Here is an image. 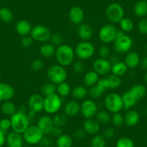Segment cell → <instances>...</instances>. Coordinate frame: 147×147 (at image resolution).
I'll return each instance as SVG.
<instances>
[{
    "instance_id": "cell-1",
    "label": "cell",
    "mask_w": 147,
    "mask_h": 147,
    "mask_svg": "<svg viewBox=\"0 0 147 147\" xmlns=\"http://www.w3.org/2000/svg\"><path fill=\"white\" fill-rule=\"evenodd\" d=\"M74 49L69 45L63 44L56 48L55 57L58 63L62 66H69L73 63L75 58Z\"/></svg>"
},
{
    "instance_id": "cell-2",
    "label": "cell",
    "mask_w": 147,
    "mask_h": 147,
    "mask_svg": "<svg viewBox=\"0 0 147 147\" xmlns=\"http://www.w3.org/2000/svg\"><path fill=\"white\" fill-rule=\"evenodd\" d=\"M11 128L12 131L22 134L29 127L30 120L28 118L26 111L23 110H18V112L10 117Z\"/></svg>"
},
{
    "instance_id": "cell-3",
    "label": "cell",
    "mask_w": 147,
    "mask_h": 147,
    "mask_svg": "<svg viewBox=\"0 0 147 147\" xmlns=\"http://www.w3.org/2000/svg\"><path fill=\"white\" fill-rule=\"evenodd\" d=\"M68 77L66 69L60 64H54L50 66L47 71V77L49 82L55 84L66 82Z\"/></svg>"
},
{
    "instance_id": "cell-4",
    "label": "cell",
    "mask_w": 147,
    "mask_h": 147,
    "mask_svg": "<svg viewBox=\"0 0 147 147\" xmlns=\"http://www.w3.org/2000/svg\"><path fill=\"white\" fill-rule=\"evenodd\" d=\"M104 105L109 113L113 114L120 113L123 109L122 96L115 92L110 93L105 98Z\"/></svg>"
},
{
    "instance_id": "cell-5",
    "label": "cell",
    "mask_w": 147,
    "mask_h": 147,
    "mask_svg": "<svg viewBox=\"0 0 147 147\" xmlns=\"http://www.w3.org/2000/svg\"><path fill=\"white\" fill-rule=\"evenodd\" d=\"M75 55L80 60H88L94 56L95 53L94 46L88 40H82L77 43L74 49Z\"/></svg>"
},
{
    "instance_id": "cell-6",
    "label": "cell",
    "mask_w": 147,
    "mask_h": 147,
    "mask_svg": "<svg viewBox=\"0 0 147 147\" xmlns=\"http://www.w3.org/2000/svg\"><path fill=\"white\" fill-rule=\"evenodd\" d=\"M22 137L25 142L30 145H35L40 144L42 138L44 137V134L38 125H31L22 134Z\"/></svg>"
},
{
    "instance_id": "cell-7",
    "label": "cell",
    "mask_w": 147,
    "mask_h": 147,
    "mask_svg": "<svg viewBox=\"0 0 147 147\" xmlns=\"http://www.w3.org/2000/svg\"><path fill=\"white\" fill-rule=\"evenodd\" d=\"M118 29L113 23L105 24L101 27L98 32V37L103 44H109L115 41Z\"/></svg>"
},
{
    "instance_id": "cell-8",
    "label": "cell",
    "mask_w": 147,
    "mask_h": 147,
    "mask_svg": "<svg viewBox=\"0 0 147 147\" xmlns=\"http://www.w3.org/2000/svg\"><path fill=\"white\" fill-rule=\"evenodd\" d=\"M44 110L48 114H56L62 106V99L59 94H53L44 97Z\"/></svg>"
},
{
    "instance_id": "cell-9",
    "label": "cell",
    "mask_w": 147,
    "mask_h": 147,
    "mask_svg": "<svg viewBox=\"0 0 147 147\" xmlns=\"http://www.w3.org/2000/svg\"><path fill=\"white\" fill-rule=\"evenodd\" d=\"M51 35L52 33L50 29L43 25H35L32 27L30 32V36L34 41L40 42L42 43L50 41Z\"/></svg>"
},
{
    "instance_id": "cell-10",
    "label": "cell",
    "mask_w": 147,
    "mask_h": 147,
    "mask_svg": "<svg viewBox=\"0 0 147 147\" xmlns=\"http://www.w3.org/2000/svg\"><path fill=\"white\" fill-rule=\"evenodd\" d=\"M106 18L111 23H119L124 18L125 12L123 7L118 3H112L108 5L105 11Z\"/></svg>"
},
{
    "instance_id": "cell-11",
    "label": "cell",
    "mask_w": 147,
    "mask_h": 147,
    "mask_svg": "<svg viewBox=\"0 0 147 147\" xmlns=\"http://www.w3.org/2000/svg\"><path fill=\"white\" fill-rule=\"evenodd\" d=\"M113 43L114 50L118 54L128 53L133 46L132 38L126 34H124L123 36L115 39Z\"/></svg>"
},
{
    "instance_id": "cell-12",
    "label": "cell",
    "mask_w": 147,
    "mask_h": 147,
    "mask_svg": "<svg viewBox=\"0 0 147 147\" xmlns=\"http://www.w3.org/2000/svg\"><path fill=\"white\" fill-rule=\"evenodd\" d=\"M97 112V105L92 99H87L82 102L80 113L85 119L94 118Z\"/></svg>"
},
{
    "instance_id": "cell-13",
    "label": "cell",
    "mask_w": 147,
    "mask_h": 147,
    "mask_svg": "<svg viewBox=\"0 0 147 147\" xmlns=\"http://www.w3.org/2000/svg\"><path fill=\"white\" fill-rule=\"evenodd\" d=\"M93 70L98 74L99 76H105L108 75L109 74L111 73V68L112 64L109 61L108 59H102L98 58L94 61L92 64Z\"/></svg>"
},
{
    "instance_id": "cell-14",
    "label": "cell",
    "mask_w": 147,
    "mask_h": 147,
    "mask_svg": "<svg viewBox=\"0 0 147 147\" xmlns=\"http://www.w3.org/2000/svg\"><path fill=\"white\" fill-rule=\"evenodd\" d=\"M44 98L42 94L35 93L30 96L28 105L30 110H32L35 113H40L44 109Z\"/></svg>"
},
{
    "instance_id": "cell-15",
    "label": "cell",
    "mask_w": 147,
    "mask_h": 147,
    "mask_svg": "<svg viewBox=\"0 0 147 147\" xmlns=\"http://www.w3.org/2000/svg\"><path fill=\"white\" fill-rule=\"evenodd\" d=\"M37 125L41 130L44 135L50 134L54 126L53 118L48 115H42L37 122Z\"/></svg>"
},
{
    "instance_id": "cell-16",
    "label": "cell",
    "mask_w": 147,
    "mask_h": 147,
    "mask_svg": "<svg viewBox=\"0 0 147 147\" xmlns=\"http://www.w3.org/2000/svg\"><path fill=\"white\" fill-rule=\"evenodd\" d=\"M69 18L70 22L74 25H79L83 23L84 20V10L78 6L73 7L69 10Z\"/></svg>"
},
{
    "instance_id": "cell-17",
    "label": "cell",
    "mask_w": 147,
    "mask_h": 147,
    "mask_svg": "<svg viewBox=\"0 0 147 147\" xmlns=\"http://www.w3.org/2000/svg\"><path fill=\"white\" fill-rule=\"evenodd\" d=\"M15 94L12 85L5 82H0V102L11 100Z\"/></svg>"
},
{
    "instance_id": "cell-18",
    "label": "cell",
    "mask_w": 147,
    "mask_h": 147,
    "mask_svg": "<svg viewBox=\"0 0 147 147\" xmlns=\"http://www.w3.org/2000/svg\"><path fill=\"white\" fill-rule=\"evenodd\" d=\"M77 36L82 40L88 41L92 38L94 31H93L92 28L89 24L82 23L77 25Z\"/></svg>"
},
{
    "instance_id": "cell-19",
    "label": "cell",
    "mask_w": 147,
    "mask_h": 147,
    "mask_svg": "<svg viewBox=\"0 0 147 147\" xmlns=\"http://www.w3.org/2000/svg\"><path fill=\"white\" fill-rule=\"evenodd\" d=\"M6 142L8 147H23L24 139L22 134L11 131L6 136Z\"/></svg>"
},
{
    "instance_id": "cell-20",
    "label": "cell",
    "mask_w": 147,
    "mask_h": 147,
    "mask_svg": "<svg viewBox=\"0 0 147 147\" xmlns=\"http://www.w3.org/2000/svg\"><path fill=\"white\" fill-rule=\"evenodd\" d=\"M82 128L84 130L86 134L94 136L100 131V124L94 118H88L84 120L83 122Z\"/></svg>"
},
{
    "instance_id": "cell-21",
    "label": "cell",
    "mask_w": 147,
    "mask_h": 147,
    "mask_svg": "<svg viewBox=\"0 0 147 147\" xmlns=\"http://www.w3.org/2000/svg\"><path fill=\"white\" fill-rule=\"evenodd\" d=\"M81 105L76 100L69 101L64 106L63 113L68 117H75L80 113Z\"/></svg>"
},
{
    "instance_id": "cell-22",
    "label": "cell",
    "mask_w": 147,
    "mask_h": 147,
    "mask_svg": "<svg viewBox=\"0 0 147 147\" xmlns=\"http://www.w3.org/2000/svg\"><path fill=\"white\" fill-rule=\"evenodd\" d=\"M123 62L125 63L128 69H135L140 65L141 58L139 54L136 52L129 51L125 55Z\"/></svg>"
},
{
    "instance_id": "cell-23",
    "label": "cell",
    "mask_w": 147,
    "mask_h": 147,
    "mask_svg": "<svg viewBox=\"0 0 147 147\" xmlns=\"http://www.w3.org/2000/svg\"><path fill=\"white\" fill-rule=\"evenodd\" d=\"M32 28L31 24L26 20H20L15 25V30L17 33L22 37L30 35Z\"/></svg>"
},
{
    "instance_id": "cell-24",
    "label": "cell",
    "mask_w": 147,
    "mask_h": 147,
    "mask_svg": "<svg viewBox=\"0 0 147 147\" xmlns=\"http://www.w3.org/2000/svg\"><path fill=\"white\" fill-rule=\"evenodd\" d=\"M140 121V115L136 110H128L124 115V123L128 127L136 125Z\"/></svg>"
},
{
    "instance_id": "cell-25",
    "label": "cell",
    "mask_w": 147,
    "mask_h": 147,
    "mask_svg": "<svg viewBox=\"0 0 147 147\" xmlns=\"http://www.w3.org/2000/svg\"><path fill=\"white\" fill-rule=\"evenodd\" d=\"M103 79L105 80L107 90H116L121 87L122 83L121 77L113 74H109L108 75L105 76Z\"/></svg>"
},
{
    "instance_id": "cell-26",
    "label": "cell",
    "mask_w": 147,
    "mask_h": 147,
    "mask_svg": "<svg viewBox=\"0 0 147 147\" xmlns=\"http://www.w3.org/2000/svg\"><path fill=\"white\" fill-rule=\"evenodd\" d=\"M100 80V76L94 70L89 71L84 74L83 82L85 87H91L95 85Z\"/></svg>"
},
{
    "instance_id": "cell-27",
    "label": "cell",
    "mask_w": 147,
    "mask_h": 147,
    "mask_svg": "<svg viewBox=\"0 0 147 147\" xmlns=\"http://www.w3.org/2000/svg\"><path fill=\"white\" fill-rule=\"evenodd\" d=\"M56 51V48L50 42H47V43H43L40 46L39 51L43 57L46 58V59H50L55 56Z\"/></svg>"
},
{
    "instance_id": "cell-28",
    "label": "cell",
    "mask_w": 147,
    "mask_h": 147,
    "mask_svg": "<svg viewBox=\"0 0 147 147\" xmlns=\"http://www.w3.org/2000/svg\"><path fill=\"white\" fill-rule=\"evenodd\" d=\"M121 96H122L123 102V109L125 110H130L131 107L136 105V104L138 102V100L133 95L130 90L125 92Z\"/></svg>"
},
{
    "instance_id": "cell-29",
    "label": "cell",
    "mask_w": 147,
    "mask_h": 147,
    "mask_svg": "<svg viewBox=\"0 0 147 147\" xmlns=\"http://www.w3.org/2000/svg\"><path fill=\"white\" fill-rule=\"evenodd\" d=\"M134 12L138 18H144L147 15V1L139 0L135 4L134 7Z\"/></svg>"
},
{
    "instance_id": "cell-30",
    "label": "cell",
    "mask_w": 147,
    "mask_h": 147,
    "mask_svg": "<svg viewBox=\"0 0 147 147\" xmlns=\"http://www.w3.org/2000/svg\"><path fill=\"white\" fill-rule=\"evenodd\" d=\"M71 94L75 100H84L88 95V90L85 86L77 85L72 89Z\"/></svg>"
},
{
    "instance_id": "cell-31",
    "label": "cell",
    "mask_w": 147,
    "mask_h": 147,
    "mask_svg": "<svg viewBox=\"0 0 147 147\" xmlns=\"http://www.w3.org/2000/svg\"><path fill=\"white\" fill-rule=\"evenodd\" d=\"M1 110L7 116L12 117L14 114L18 112V107L15 105V104L10 100L9 101H5L1 104Z\"/></svg>"
},
{
    "instance_id": "cell-32",
    "label": "cell",
    "mask_w": 147,
    "mask_h": 147,
    "mask_svg": "<svg viewBox=\"0 0 147 147\" xmlns=\"http://www.w3.org/2000/svg\"><path fill=\"white\" fill-rule=\"evenodd\" d=\"M128 67L125 65V63L123 61L117 62V63H114L112 65V68H111V74H115V75L118 76V77H121L122 76L125 75V74L128 71Z\"/></svg>"
},
{
    "instance_id": "cell-33",
    "label": "cell",
    "mask_w": 147,
    "mask_h": 147,
    "mask_svg": "<svg viewBox=\"0 0 147 147\" xmlns=\"http://www.w3.org/2000/svg\"><path fill=\"white\" fill-rule=\"evenodd\" d=\"M130 92L138 101L145 97L146 94V89L145 86L142 85V84H136L131 87Z\"/></svg>"
},
{
    "instance_id": "cell-34",
    "label": "cell",
    "mask_w": 147,
    "mask_h": 147,
    "mask_svg": "<svg viewBox=\"0 0 147 147\" xmlns=\"http://www.w3.org/2000/svg\"><path fill=\"white\" fill-rule=\"evenodd\" d=\"M71 88L69 84L64 82L56 85V94H59L61 97H66L71 94Z\"/></svg>"
},
{
    "instance_id": "cell-35",
    "label": "cell",
    "mask_w": 147,
    "mask_h": 147,
    "mask_svg": "<svg viewBox=\"0 0 147 147\" xmlns=\"http://www.w3.org/2000/svg\"><path fill=\"white\" fill-rule=\"evenodd\" d=\"M56 146L57 147H72L73 146V140L71 137L66 134H61L56 140Z\"/></svg>"
},
{
    "instance_id": "cell-36",
    "label": "cell",
    "mask_w": 147,
    "mask_h": 147,
    "mask_svg": "<svg viewBox=\"0 0 147 147\" xmlns=\"http://www.w3.org/2000/svg\"><path fill=\"white\" fill-rule=\"evenodd\" d=\"M40 91H41V94L43 97H46V96L56 94V84H53V83L51 82H48L44 83L41 86Z\"/></svg>"
},
{
    "instance_id": "cell-37",
    "label": "cell",
    "mask_w": 147,
    "mask_h": 147,
    "mask_svg": "<svg viewBox=\"0 0 147 147\" xmlns=\"http://www.w3.org/2000/svg\"><path fill=\"white\" fill-rule=\"evenodd\" d=\"M120 28L124 32H129L131 30H133L134 28V21L129 18H125L124 17L121 22H119Z\"/></svg>"
},
{
    "instance_id": "cell-38",
    "label": "cell",
    "mask_w": 147,
    "mask_h": 147,
    "mask_svg": "<svg viewBox=\"0 0 147 147\" xmlns=\"http://www.w3.org/2000/svg\"><path fill=\"white\" fill-rule=\"evenodd\" d=\"M96 120L100 123V124H103V125H106V124L109 123L111 120V116L110 115V113L107 110H100L98 111L97 113L96 114Z\"/></svg>"
},
{
    "instance_id": "cell-39",
    "label": "cell",
    "mask_w": 147,
    "mask_h": 147,
    "mask_svg": "<svg viewBox=\"0 0 147 147\" xmlns=\"http://www.w3.org/2000/svg\"><path fill=\"white\" fill-rule=\"evenodd\" d=\"M54 125L62 128L65 126L69 122V117L63 113H56L53 118Z\"/></svg>"
},
{
    "instance_id": "cell-40",
    "label": "cell",
    "mask_w": 147,
    "mask_h": 147,
    "mask_svg": "<svg viewBox=\"0 0 147 147\" xmlns=\"http://www.w3.org/2000/svg\"><path fill=\"white\" fill-rule=\"evenodd\" d=\"M0 20L5 23H9L13 20V13L7 7L0 8Z\"/></svg>"
},
{
    "instance_id": "cell-41",
    "label": "cell",
    "mask_w": 147,
    "mask_h": 147,
    "mask_svg": "<svg viewBox=\"0 0 147 147\" xmlns=\"http://www.w3.org/2000/svg\"><path fill=\"white\" fill-rule=\"evenodd\" d=\"M90 147H106V139L102 135L96 134L90 141Z\"/></svg>"
},
{
    "instance_id": "cell-42",
    "label": "cell",
    "mask_w": 147,
    "mask_h": 147,
    "mask_svg": "<svg viewBox=\"0 0 147 147\" xmlns=\"http://www.w3.org/2000/svg\"><path fill=\"white\" fill-rule=\"evenodd\" d=\"M105 92L97 85L92 86L91 87H89L88 90V95L91 97V99H98L101 97Z\"/></svg>"
},
{
    "instance_id": "cell-43",
    "label": "cell",
    "mask_w": 147,
    "mask_h": 147,
    "mask_svg": "<svg viewBox=\"0 0 147 147\" xmlns=\"http://www.w3.org/2000/svg\"><path fill=\"white\" fill-rule=\"evenodd\" d=\"M110 123L114 127H121L124 123V116L121 113H115L111 116Z\"/></svg>"
},
{
    "instance_id": "cell-44",
    "label": "cell",
    "mask_w": 147,
    "mask_h": 147,
    "mask_svg": "<svg viewBox=\"0 0 147 147\" xmlns=\"http://www.w3.org/2000/svg\"><path fill=\"white\" fill-rule=\"evenodd\" d=\"M115 147H134V143L131 138L123 136L117 141Z\"/></svg>"
},
{
    "instance_id": "cell-45",
    "label": "cell",
    "mask_w": 147,
    "mask_h": 147,
    "mask_svg": "<svg viewBox=\"0 0 147 147\" xmlns=\"http://www.w3.org/2000/svg\"><path fill=\"white\" fill-rule=\"evenodd\" d=\"M50 43H52L56 48L59 47L63 44V37L61 34L56 32L51 35L50 39Z\"/></svg>"
},
{
    "instance_id": "cell-46",
    "label": "cell",
    "mask_w": 147,
    "mask_h": 147,
    "mask_svg": "<svg viewBox=\"0 0 147 147\" xmlns=\"http://www.w3.org/2000/svg\"><path fill=\"white\" fill-rule=\"evenodd\" d=\"M72 70L75 74H80L84 72V69H85V65L83 62L82 60H77L76 61H74L72 63Z\"/></svg>"
},
{
    "instance_id": "cell-47",
    "label": "cell",
    "mask_w": 147,
    "mask_h": 147,
    "mask_svg": "<svg viewBox=\"0 0 147 147\" xmlns=\"http://www.w3.org/2000/svg\"><path fill=\"white\" fill-rule=\"evenodd\" d=\"M43 67H44V63L41 59H34L30 63V69L33 71H40L43 69Z\"/></svg>"
},
{
    "instance_id": "cell-48",
    "label": "cell",
    "mask_w": 147,
    "mask_h": 147,
    "mask_svg": "<svg viewBox=\"0 0 147 147\" xmlns=\"http://www.w3.org/2000/svg\"><path fill=\"white\" fill-rule=\"evenodd\" d=\"M98 55L102 59H108L110 56V48L106 44L102 45L98 50Z\"/></svg>"
},
{
    "instance_id": "cell-49",
    "label": "cell",
    "mask_w": 147,
    "mask_h": 147,
    "mask_svg": "<svg viewBox=\"0 0 147 147\" xmlns=\"http://www.w3.org/2000/svg\"><path fill=\"white\" fill-rule=\"evenodd\" d=\"M34 40L32 39V37L30 36V35H25V36H22V38H21L20 43L21 46L24 48H29L33 43Z\"/></svg>"
},
{
    "instance_id": "cell-50",
    "label": "cell",
    "mask_w": 147,
    "mask_h": 147,
    "mask_svg": "<svg viewBox=\"0 0 147 147\" xmlns=\"http://www.w3.org/2000/svg\"><path fill=\"white\" fill-rule=\"evenodd\" d=\"M138 30L143 35H147V18H144L138 24Z\"/></svg>"
},
{
    "instance_id": "cell-51",
    "label": "cell",
    "mask_w": 147,
    "mask_h": 147,
    "mask_svg": "<svg viewBox=\"0 0 147 147\" xmlns=\"http://www.w3.org/2000/svg\"><path fill=\"white\" fill-rule=\"evenodd\" d=\"M11 128V121L9 118H3L0 120V129L7 132L8 130Z\"/></svg>"
},
{
    "instance_id": "cell-52",
    "label": "cell",
    "mask_w": 147,
    "mask_h": 147,
    "mask_svg": "<svg viewBox=\"0 0 147 147\" xmlns=\"http://www.w3.org/2000/svg\"><path fill=\"white\" fill-rule=\"evenodd\" d=\"M86 136V132L82 128H77L75 131L73 132V136L74 138L77 140H82Z\"/></svg>"
},
{
    "instance_id": "cell-53",
    "label": "cell",
    "mask_w": 147,
    "mask_h": 147,
    "mask_svg": "<svg viewBox=\"0 0 147 147\" xmlns=\"http://www.w3.org/2000/svg\"><path fill=\"white\" fill-rule=\"evenodd\" d=\"M115 135V131L112 127H108L105 128L103 133V136L105 138V139H111L113 138Z\"/></svg>"
},
{
    "instance_id": "cell-54",
    "label": "cell",
    "mask_w": 147,
    "mask_h": 147,
    "mask_svg": "<svg viewBox=\"0 0 147 147\" xmlns=\"http://www.w3.org/2000/svg\"><path fill=\"white\" fill-rule=\"evenodd\" d=\"M39 144L43 147H51L53 146V141L50 138L43 137Z\"/></svg>"
},
{
    "instance_id": "cell-55",
    "label": "cell",
    "mask_w": 147,
    "mask_h": 147,
    "mask_svg": "<svg viewBox=\"0 0 147 147\" xmlns=\"http://www.w3.org/2000/svg\"><path fill=\"white\" fill-rule=\"evenodd\" d=\"M50 134H51L53 136L57 137L58 138V137L60 136L61 134H62L61 128V127H59V126H56V125H54Z\"/></svg>"
},
{
    "instance_id": "cell-56",
    "label": "cell",
    "mask_w": 147,
    "mask_h": 147,
    "mask_svg": "<svg viewBox=\"0 0 147 147\" xmlns=\"http://www.w3.org/2000/svg\"><path fill=\"white\" fill-rule=\"evenodd\" d=\"M7 132L0 129V147H2L6 142V136Z\"/></svg>"
},
{
    "instance_id": "cell-57",
    "label": "cell",
    "mask_w": 147,
    "mask_h": 147,
    "mask_svg": "<svg viewBox=\"0 0 147 147\" xmlns=\"http://www.w3.org/2000/svg\"><path fill=\"white\" fill-rule=\"evenodd\" d=\"M108 60L111 63V64H114V63H117V62L120 61V58L119 56L118 55V53L116 54H113V55H110L108 58Z\"/></svg>"
},
{
    "instance_id": "cell-58",
    "label": "cell",
    "mask_w": 147,
    "mask_h": 147,
    "mask_svg": "<svg viewBox=\"0 0 147 147\" xmlns=\"http://www.w3.org/2000/svg\"><path fill=\"white\" fill-rule=\"evenodd\" d=\"M140 65L142 67L143 69L144 70H147V56H144L142 59L141 60V62H140Z\"/></svg>"
},
{
    "instance_id": "cell-59",
    "label": "cell",
    "mask_w": 147,
    "mask_h": 147,
    "mask_svg": "<svg viewBox=\"0 0 147 147\" xmlns=\"http://www.w3.org/2000/svg\"><path fill=\"white\" fill-rule=\"evenodd\" d=\"M144 80H145V82H146V84H147V73L146 74L145 77H144Z\"/></svg>"
},
{
    "instance_id": "cell-60",
    "label": "cell",
    "mask_w": 147,
    "mask_h": 147,
    "mask_svg": "<svg viewBox=\"0 0 147 147\" xmlns=\"http://www.w3.org/2000/svg\"><path fill=\"white\" fill-rule=\"evenodd\" d=\"M146 115H147V106H146Z\"/></svg>"
},
{
    "instance_id": "cell-61",
    "label": "cell",
    "mask_w": 147,
    "mask_h": 147,
    "mask_svg": "<svg viewBox=\"0 0 147 147\" xmlns=\"http://www.w3.org/2000/svg\"><path fill=\"white\" fill-rule=\"evenodd\" d=\"M1 75H2V72H1V71H0V77H1Z\"/></svg>"
},
{
    "instance_id": "cell-62",
    "label": "cell",
    "mask_w": 147,
    "mask_h": 147,
    "mask_svg": "<svg viewBox=\"0 0 147 147\" xmlns=\"http://www.w3.org/2000/svg\"><path fill=\"white\" fill-rule=\"evenodd\" d=\"M0 110H1V102H0Z\"/></svg>"
},
{
    "instance_id": "cell-63",
    "label": "cell",
    "mask_w": 147,
    "mask_h": 147,
    "mask_svg": "<svg viewBox=\"0 0 147 147\" xmlns=\"http://www.w3.org/2000/svg\"><path fill=\"white\" fill-rule=\"evenodd\" d=\"M146 51H147V46H146Z\"/></svg>"
}]
</instances>
